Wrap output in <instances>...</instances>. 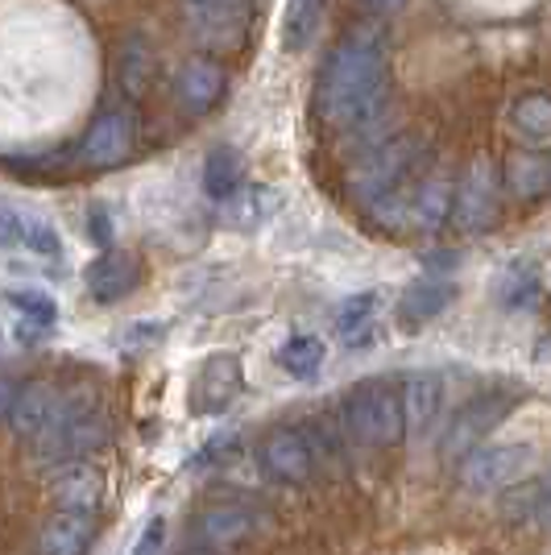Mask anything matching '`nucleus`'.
<instances>
[{"label":"nucleus","instance_id":"1","mask_svg":"<svg viewBox=\"0 0 551 555\" xmlns=\"http://www.w3.org/2000/svg\"><path fill=\"white\" fill-rule=\"evenodd\" d=\"M386 95V47L373 29H348L328 50L316 83V108L332 129H361L382 113Z\"/></svg>","mask_w":551,"mask_h":555},{"label":"nucleus","instance_id":"2","mask_svg":"<svg viewBox=\"0 0 551 555\" xmlns=\"http://www.w3.org/2000/svg\"><path fill=\"white\" fill-rule=\"evenodd\" d=\"M34 440H38L42 461H88V452H95L100 443L108 440V418H104V411H100V402H95V393L88 386H75L71 393H59L54 415L47 418V427Z\"/></svg>","mask_w":551,"mask_h":555},{"label":"nucleus","instance_id":"3","mask_svg":"<svg viewBox=\"0 0 551 555\" xmlns=\"http://www.w3.org/2000/svg\"><path fill=\"white\" fill-rule=\"evenodd\" d=\"M423 141L419 138H394V141H382L377 150H369L366 158L357 163L353 170V195L373 208V204H382V199H394V195H407L414 183V175H419V163H423Z\"/></svg>","mask_w":551,"mask_h":555},{"label":"nucleus","instance_id":"4","mask_svg":"<svg viewBox=\"0 0 551 555\" xmlns=\"http://www.w3.org/2000/svg\"><path fill=\"white\" fill-rule=\"evenodd\" d=\"M348 431L369 448H394L402 443L407 427H402V402H398V386L386 377L361 382L348 393Z\"/></svg>","mask_w":551,"mask_h":555},{"label":"nucleus","instance_id":"5","mask_svg":"<svg viewBox=\"0 0 551 555\" xmlns=\"http://www.w3.org/2000/svg\"><path fill=\"white\" fill-rule=\"evenodd\" d=\"M535 468V448L527 443H477L460 456V486L469 493H498L523 481Z\"/></svg>","mask_w":551,"mask_h":555},{"label":"nucleus","instance_id":"6","mask_svg":"<svg viewBox=\"0 0 551 555\" xmlns=\"http://www.w3.org/2000/svg\"><path fill=\"white\" fill-rule=\"evenodd\" d=\"M498 211H502V183H498V170H494L489 158H477V163L469 166V175L460 179L448 220H457L460 232L477 236V232L498 224Z\"/></svg>","mask_w":551,"mask_h":555},{"label":"nucleus","instance_id":"7","mask_svg":"<svg viewBox=\"0 0 551 555\" xmlns=\"http://www.w3.org/2000/svg\"><path fill=\"white\" fill-rule=\"evenodd\" d=\"M183 17L207 50H241L249 34L253 0H183Z\"/></svg>","mask_w":551,"mask_h":555},{"label":"nucleus","instance_id":"8","mask_svg":"<svg viewBox=\"0 0 551 555\" xmlns=\"http://www.w3.org/2000/svg\"><path fill=\"white\" fill-rule=\"evenodd\" d=\"M510 406H514V398L510 393H498L489 390L482 398H473V402H464L452 418V427H448V440H444V461H460L464 452H473L477 443H485V436L510 415Z\"/></svg>","mask_w":551,"mask_h":555},{"label":"nucleus","instance_id":"9","mask_svg":"<svg viewBox=\"0 0 551 555\" xmlns=\"http://www.w3.org/2000/svg\"><path fill=\"white\" fill-rule=\"evenodd\" d=\"M261 464H266V473L274 481L307 486L311 473H316V452H311V440L303 436L299 427H274L261 440Z\"/></svg>","mask_w":551,"mask_h":555},{"label":"nucleus","instance_id":"10","mask_svg":"<svg viewBox=\"0 0 551 555\" xmlns=\"http://www.w3.org/2000/svg\"><path fill=\"white\" fill-rule=\"evenodd\" d=\"M133 145H138V116L129 108H108L95 116V125L84 138V163L116 166L133 154Z\"/></svg>","mask_w":551,"mask_h":555},{"label":"nucleus","instance_id":"11","mask_svg":"<svg viewBox=\"0 0 551 555\" xmlns=\"http://www.w3.org/2000/svg\"><path fill=\"white\" fill-rule=\"evenodd\" d=\"M257 527H261V518H257L249 506H207L204 514L191 522V534H195V547L232 552V547H241L245 539H253Z\"/></svg>","mask_w":551,"mask_h":555},{"label":"nucleus","instance_id":"12","mask_svg":"<svg viewBox=\"0 0 551 555\" xmlns=\"http://www.w3.org/2000/svg\"><path fill=\"white\" fill-rule=\"evenodd\" d=\"M398 402H402V427L411 436H432V427L444 415V402H448V390H444V377L439 373H411L402 386H398Z\"/></svg>","mask_w":551,"mask_h":555},{"label":"nucleus","instance_id":"13","mask_svg":"<svg viewBox=\"0 0 551 555\" xmlns=\"http://www.w3.org/2000/svg\"><path fill=\"white\" fill-rule=\"evenodd\" d=\"M225 83H229V75L216 59H191L175 75V100L187 116H207L220 104Z\"/></svg>","mask_w":551,"mask_h":555},{"label":"nucleus","instance_id":"14","mask_svg":"<svg viewBox=\"0 0 551 555\" xmlns=\"http://www.w3.org/2000/svg\"><path fill=\"white\" fill-rule=\"evenodd\" d=\"M236 393H241V361L229 357V352H220V357H212L204 370H200V377H195L191 406H195V415H220Z\"/></svg>","mask_w":551,"mask_h":555},{"label":"nucleus","instance_id":"15","mask_svg":"<svg viewBox=\"0 0 551 555\" xmlns=\"http://www.w3.org/2000/svg\"><path fill=\"white\" fill-rule=\"evenodd\" d=\"M95 539L92 509H59L50 514L42 534H38V555H88Z\"/></svg>","mask_w":551,"mask_h":555},{"label":"nucleus","instance_id":"16","mask_svg":"<svg viewBox=\"0 0 551 555\" xmlns=\"http://www.w3.org/2000/svg\"><path fill=\"white\" fill-rule=\"evenodd\" d=\"M88 295H92L95 302H120L125 295H133L141 282V266L133 254H116V249H108V254H100L88 266Z\"/></svg>","mask_w":551,"mask_h":555},{"label":"nucleus","instance_id":"17","mask_svg":"<svg viewBox=\"0 0 551 555\" xmlns=\"http://www.w3.org/2000/svg\"><path fill=\"white\" fill-rule=\"evenodd\" d=\"M54 402H59V390H54V382H42V377H34V382H25L22 390H13L9 415H4L13 436L34 440L47 427V418L54 415Z\"/></svg>","mask_w":551,"mask_h":555},{"label":"nucleus","instance_id":"18","mask_svg":"<svg viewBox=\"0 0 551 555\" xmlns=\"http://www.w3.org/2000/svg\"><path fill=\"white\" fill-rule=\"evenodd\" d=\"M457 299V286L452 282H444V278H419L411 282L407 291H402V299H398V324L407 327V332H419V327H427L436 315H444V307Z\"/></svg>","mask_w":551,"mask_h":555},{"label":"nucleus","instance_id":"19","mask_svg":"<svg viewBox=\"0 0 551 555\" xmlns=\"http://www.w3.org/2000/svg\"><path fill=\"white\" fill-rule=\"evenodd\" d=\"M448 211H452V183L448 179H423V183L407 191V224L419 232H436L448 224Z\"/></svg>","mask_w":551,"mask_h":555},{"label":"nucleus","instance_id":"20","mask_svg":"<svg viewBox=\"0 0 551 555\" xmlns=\"http://www.w3.org/2000/svg\"><path fill=\"white\" fill-rule=\"evenodd\" d=\"M548 509H551V493L548 481L527 473L523 481L505 486L502 498V518L505 522H518V527H543L548 522Z\"/></svg>","mask_w":551,"mask_h":555},{"label":"nucleus","instance_id":"21","mask_svg":"<svg viewBox=\"0 0 551 555\" xmlns=\"http://www.w3.org/2000/svg\"><path fill=\"white\" fill-rule=\"evenodd\" d=\"M510 129L514 138L523 141L527 150H543L551 141V104L543 92L523 95L514 108H510Z\"/></svg>","mask_w":551,"mask_h":555},{"label":"nucleus","instance_id":"22","mask_svg":"<svg viewBox=\"0 0 551 555\" xmlns=\"http://www.w3.org/2000/svg\"><path fill=\"white\" fill-rule=\"evenodd\" d=\"M67 473L54 481V498L63 502L67 509H95L100 498H104V477L88 468L84 461H67L63 464Z\"/></svg>","mask_w":551,"mask_h":555},{"label":"nucleus","instance_id":"23","mask_svg":"<svg viewBox=\"0 0 551 555\" xmlns=\"http://www.w3.org/2000/svg\"><path fill=\"white\" fill-rule=\"evenodd\" d=\"M236 186H245V158L232 145H216L204 163V191L216 204H225Z\"/></svg>","mask_w":551,"mask_h":555},{"label":"nucleus","instance_id":"24","mask_svg":"<svg viewBox=\"0 0 551 555\" xmlns=\"http://www.w3.org/2000/svg\"><path fill=\"white\" fill-rule=\"evenodd\" d=\"M323 22V0H286V13H282V50L299 54L311 47V38L320 34Z\"/></svg>","mask_w":551,"mask_h":555},{"label":"nucleus","instance_id":"25","mask_svg":"<svg viewBox=\"0 0 551 555\" xmlns=\"http://www.w3.org/2000/svg\"><path fill=\"white\" fill-rule=\"evenodd\" d=\"M498 299H502L505 311H535L539 299H543V278H539V270L530 261H514L502 274Z\"/></svg>","mask_w":551,"mask_h":555},{"label":"nucleus","instance_id":"26","mask_svg":"<svg viewBox=\"0 0 551 555\" xmlns=\"http://www.w3.org/2000/svg\"><path fill=\"white\" fill-rule=\"evenodd\" d=\"M373 320H377V295L373 291H361L341 307L336 315V332L348 340V348H366L373 340Z\"/></svg>","mask_w":551,"mask_h":555},{"label":"nucleus","instance_id":"27","mask_svg":"<svg viewBox=\"0 0 551 555\" xmlns=\"http://www.w3.org/2000/svg\"><path fill=\"white\" fill-rule=\"evenodd\" d=\"M323 357H328V345H323L320 336H311V332H295L278 348V365L291 377H311L323 365Z\"/></svg>","mask_w":551,"mask_h":555},{"label":"nucleus","instance_id":"28","mask_svg":"<svg viewBox=\"0 0 551 555\" xmlns=\"http://www.w3.org/2000/svg\"><path fill=\"white\" fill-rule=\"evenodd\" d=\"M551 183V170L543 163V154L539 150H530V154H518V158H510V170H505V186L518 195V199H543V191Z\"/></svg>","mask_w":551,"mask_h":555},{"label":"nucleus","instance_id":"29","mask_svg":"<svg viewBox=\"0 0 551 555\" xmlns=\"http://www.w3.org/2000/svg\"><path fill=\"white\" fill-rule=\"evenodd\" d=\"M270 208H274V195L266 186H253V191L236 186L229 199H225V216H229L232 229H257L270 216Z\"/></svg>","mask_w":551,"mask_h":555},{"label":"nucleus","instance_id":"30","mask_svg":"<svg viewBox=\"0 0 551 555\" xmlns=\"http://www.w3.org/2000/svg\"><path fill=\"white\" fill-rule=\"evenodd\" d=\"M17 249H29V254H42V257H59L63 254V236H59L54 224L22 211V245H17Z\"/></svg>","mask_w":551,"mask_h":555},{"label":"nucleus","instance_id":"31","mask_svg":"<svg viewBox=\"0 0 551 555\" xmlns=\"http://www.w3.org/2000/svg\"><path fill=\"white\" fill-rule=\"evenodd\" d=\"M9 302L22 311L25 324H34L38 332H42V327H54V320H59V307H54V299L42 295V291H13Z\"/></svg>","mask_w":551,"mask_h":555},{"label":"nucleus","instance_id":"32","mask_svg":"<svg viewBox=\"0 0 551 555\" xmlns=\"http://www.w3.org/2000/svg\"><path fill=\"white\" fill-rule=\"evenodd\" d=\"M162 539H166V522L162 518H150L141 527L138 543H133V555H162Z\"/></svg>","mask_w":551,"mask_h":555},{"label":"nucleus","instance_id":"33","mask_svg":"<svg viewBox=\"0 0 551 555\" xmlns=\"http://www.w3.org/2000/svg\"><path fill=\"white\" fill-rule=\"evenodd\" d=\"M0 245L4 249L22 245V211L17 208H0Z\"/></svg>","mask_w":551,"mask_h":555},{"label":"nucleus","instance_id":"34","mask_svg":"<svg viewBox=\"0 0 551 555\" xmlns=\"http://www.w3.org/2000/svg\"><path fill=\"white\" fill-rule=\"evenodd\" d=\"M369 13H377V17H386V13H398L407 0H361Z\"/></svg>","mask_w":551,"mask_h":555},{"label":"nucleus","instance_id":"35","mask_svg":"<svg viewBox=\"0 0 551 555\" xmlns=\"http://www.w3.org/2000/svg\"><path fill=\"white\" fill-rule=\"evenodd\" d=\"M13 390H17V386H13L9 377H0V423H4V415H9V402H13Z\"/></svg>","mask_w":551,"mask_h":555},{"label":"nucleus","instance_id":"36","mask_svg":"<svg viewBox=\"0 0 551 555\" xmlns=\"http://www.w3.org/2000/svg\"><path fill=\"white\" fill-rule=\"evenodd\" d=\"M92 236H95V241H100V245H108V220H104L100 211H95V216H92Z\"/></svg>","mask_w":551,"mask_h":555}]
</instances>
